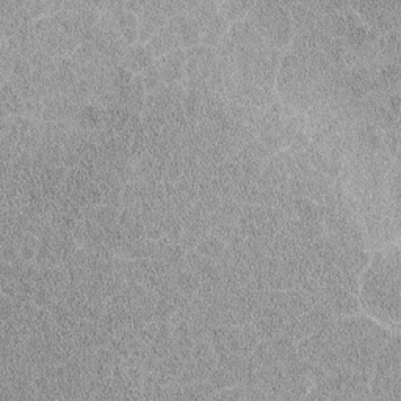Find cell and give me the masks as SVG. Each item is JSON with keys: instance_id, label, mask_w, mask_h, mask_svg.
Wrapping results in <instances>:
<instances>
[{"instance_id": "35", "label": "cell", "mask_w": 401, "mask_h": 401, "mask_svg": "<svg viewBox=\"0 0 401 401\" xmlns=\"http://www.w3.org/2000/svg\"><path fill=\"white\" fill-rule=\"evenodd\" d=\"M215 393H217V391L207 380L184 386V400H208L213 398Z\"/></svg>"}, {"instance_id": "53", "label": "cell", "mask_w": 401, "mask_h": 401, "mask_svg": "<svg viewBox=\"0 0 401 401\" xmlns=\"http://www.w3.org/2000/svg\"><path fill=\"white\" fill-rule=\"evenodd\" d=\"M146 3L145 0H130V2H124V8L130 11V13H134L139 16L143 10H145L146 7Z\"/></svg>"}, {"instance_id": "37", "label": "cell", "mask_w": 401, "mask_h": 401, "mask_svg": "<svg viewBox=\"0 0 401 401\" xmlns=\"http://www.w3.org/2000/svg\"><path fill=\"white\" fill-rule=\"evenodd\" d=\"M251 359L256 362L257 367H271V365L280 364L278 361V357L274 356V353L271 350V345L268 340H260L254 351L251 353Z\"/></svg>"}, {"instance_id": "23", "label": "cell", "mask_w": 401, "mask_h": 401, "mask_svg": "<svg viewBox=\"0 0 401 401\" xmlns=\"http://www.w3.org/2000/svg\"><path fill=\"white\" fill-rule=\"evenodd\" d=\"M0 105H2V119L26 116V100L10 82L2 83V96H0Z\"/></svg>"}, {"instance_id": "50", "label": "cell", "mask_w": 401, "mask_h": 401, "mask_svg": "<svg viewBox=\"0 0 401 401\" xmlns=\"http://www.w3.org/2000/svg\"><path fill=\"white\" fill-rule=\"evenodd\" d=\"M43 113H44V104L39 99L26 100V116L32 121L43 123Z\"/></svg>"}, {"instance_id": "20", "label": "cell", "mask_w": 401, "mask_h": 401, "mask_svg": "<svg viewBox=\"0 0 401 401\" xmlns=\"http://www.w3.org/2000/svg\"><path fill=\"white\" fill-rule=\"evenodd\" d=\"M154 62L155 57L148 44H134L129 46L125 51L123 66L134 75H141L146 69L151 68Z\"/></svg>"}, {"instance_id": "3", "label": "cell", "mask_w": 401, "mask_h": 401, "mask_svg": "<svg viewBox=\"0 0 401 401\" xmlns=\"http://www.w3.org/2000/svg\"><path fill=\"white\" fill-rule=\"evenodd\" d=\"M321 80L325 79L317 73L308 58L292 51L283 53L276 77V93L284 104L296 112L306 113L317 103V88Z\"/></svg>"}, {"instance_id": "25", "label": "cell", "mask_w": 401, "mask_h": 401, "mask_svg": "<svg viewBox=\"0 0 401 401\" xmlns=\"http://www.w3.org/2000/svg\"><path fill=\"white\" fill-rule=\"evenodd\" d=\"M312 332H314V328L306 319V315L289 317V319L285 320L284 328H283L284 336L289 337L292 342H295V344L301 342L303 339L309 337Z\"/></svg>"}, {"instance_id": "34", "label": "cell", "mask_w": 401, "mask_h": 401, "mask_svg": "<svg viewBox=\"0 0 401 401\" xmlns=\"http://www.w3.org/2000/svg\"><path fill=\"white\" fill-rule=\"evenodd\" d=\"M304 315H306V319L309 320L310 325H312L314 331L332 325V323L337 320V317L334 315L326 306H323V304H317V306H312Z\"/></svg>"}, {"instance_id": "9", "label": "cell", "mask_w": 401, "mask_h": 401, "mask_svg": "<svg viewBox=\"0 0 401 401\" xmlns=\"http://www.w3.org/2000/svg\"><path fill=\"white\" fill-rule=\"evenodd\" d=\"M215 63H217V53L211 47L199 44L185 51V87L187 89L202 91L207 85Z\"/></svg>"}, {"instance_id": "11", "label": "cell", "mask_w": 401, "mask_h": 401, "mask_svg": "<svg viewBox=\"0 0 401 401\" xmlns=\"http://www.w3.org/2000/svg\"><path fill=\"white\" fill-rule=\"evenodd\" d=\"M323 306H326L337 317L356 315L361 309L357 295L348 292L340 285H326L323 287Z\"/></svg>"}, {"instance_id": "46", "label": "cell", "mask_w": 401, "mask_h": 401, "mask_svg": "<svg viewBox=\"0 0 401 401\" xmlns=\"http://www.w3.org/2000/svg\"><path fill=\"white\" fill-rule=\"evenodd\" d=\"M163 231L165 237L171 242H179L181 240L182 233H184V226L182 221L176 217V213L168 215V217H163Z\"/></svg>"}, {"instance_id": "43", "label": "cell", "mask_w": 401, "mask_h": 401, "mask_svg": "<svg viewBox=\"0 0 401 401\" xmlns=\"http://www.w3.org/2000/svg\"><path fill=\"white\" fill-rule=\"evenodd\" d=\"M215 213L223 221H227V223H237L242 213V204H238L235 199L221 201L218 211Z\"/></svg>"}, {"instance_id": "28", "label": "cell", "mask_w": 401, "mask_h": 401, "mask_svg": "<svg viewBox=\"0 0 401 401\" xmlns=\"http://www.w3.org/2000/svg\"><path fill=\"white\" fill-rule=\"evenodd\" d=\"M233 199L242 206H256L259 202V187L254 181H249L247 177H242L235 182L233 187Z\"/></svg>"}, {"instance_id": "10", "label": "cell", "mask_w": 401, "mask_h": 401, "mask_svg": "<svg viewBox=\"0 0 401 401\" xmlns=\"http://www.w3.org/2000/svg\"><path fill=\"white\" fill-rule=\"evenodd\" d=\"M283 52L267 46L257 53L253 63V80L256 85L276 88V77Z\"/></svg>"}, {"instance_id": "52", "label": "cell", "mask_w": 401, "mask_h": 401, "mask_svg": "<svg viewBox=\"0 0 401 401\" xmlns=\"http://www.w3.org/2000/svg\"><path fill=\"white\" fill-rule=\"evenodd\" d=\"M386 107L395 118H398L400 116V93H393L391 96H387Z\"/></svg>"}, {"instance_id": "36", "label": "cell", "mask_w": 401, "mask_h": 401, "mask_svg": "<svg viewBox=\"0 0 401 401\" xmlns=\"http://www.w3.org/2000/svg\"><path fill=\"white\" fill-rule=\"evenodd\" d=\"M295 215L303 221H323L320 207L309 197H295Z\"/></svg>"}, {"instance_id": "5", "label": "cell", "mask_w": 401, "mask_h": 401, "mask_svg": "<svg viewBox=\"0 0 401 401\" xmlns=\"http://www.w3.org/2000/svg\"><path fill=\"white\" fill-rule=\"evenodd\" d=\"M265 43L280 52L289 49L293 38L290 13L283 3L257 2L247 16Z\"/></svg>"}, {"instance_id": "14", "label": "cell", "mask_w": 401, "mask_h": 401, "mask_svg": "<svg viewBox=\"0 0 401 401\" xmlns=\"http://www.w3.org/2000/svg\"><path fill=\"white\" fill-rule=\"evenodd\" d=\"M226 342L227 350L237 353V355L243 357H248L254 351L257 344L260 342V337L253 326V323H247V325L227 328Z\"/></svg>"}, {"instance_id": "16", "label": "cell", "mask_w": 401, "mask_h": 401, "mask_svg": "<svg viewBox=\"0 0 401 401\" xmlns=\"http://www.w3.org/2000/svg\"><path fill=\"white\" fill-rule=\"evenodd\" d=\"M227 35H229V38L232 39V43L235 44L237 49L259 52L263 47L268 46L265 39L260 37V33L257 32L247 17L238 22H233L229 27V33Z\"/></svg>"}, {"instance_id": "15", "label": "cell", "mask_w": 401, "mask_h": 401, "mask_svg": "<svg viewBox=\"0 0 401 401\" xmlns=\"http://www.w3.org/2000/svg\"><path fill=\"white\" fill-rule=\"evenodd\" d=\"M170 22L168 16L163 13L160 2H148L145 10L139 15V41L140 44H146L155 33H159L166 24Z\"/></svg>"}, {"instance_id": "40", "label": "cell", "mask_w": 401, "mask_h": 401, "mask_svg": "<svg viewBox=\"0 0 401 401\" xmlns=\"http://www.w3.org/2000/svg\"><path fill=\"white\" fill-rule=\"evenodd\" d=\"M207 381L211 382V384L215 387V391H217V392L224 391V389H229V387L237 386V384H235V378H233V375L229 373V372H226L224 368L218 367V365L212 370V373L208 375Z\"/></svg>"}, {"instance_id": "29", "label": "cell", "mask_w": 401, "mask_h": 401, "mask_svg": "<svg viewBox=\"0 0 401 401\" xmlns=\"http://www.w3.org/2000/svg\"><path fill=\"white\" fill-rule=\"evenodd\" d=\"M253 2H243V0H231L218 5V13L224 17L227 22H238L244 19L253 8Z\"/></svg>"}, {"instance_id": "26", "label": "cell", "mask_w": 401, "mask_h": 401, "mask_svg": "<svg viewBox=\"0 0 401 401\" xmlns=\"http://www.w3.org/2000/svg\"><path fill=\"white\" fill-rule=\"evenodd\" d=\"M215 13H218V3L208 2V0H188L187 8H185V15L199 24L201 28Z\"/></svg>"}, {"instance_id": "31", "label": "cell", "mask_w": 401, "mask_h": 401, "mask_svg": "<svg viewBox=\"0 0 401 401\" xmlns=\"http://www.w3.org/2000/svg\"><path fill=\"white\" fill-rule=\"evenodd\" d=\"M185 268L196 273L199 278H204L206 274L212 273L215 268H217V265H215L213 260L197 253L196 249H191L187 251V256H185Z\"/></svg>"}, {"instance_id": "51", "label": "cell", "mask_w": 401, "mask_h": 401, "mask_svg": "<svg viewBox=\"0 0 401 401\" xmlns=\"http://www.w3.org/2000/svg\"><path fill=\"white\" fill-rule=\"evenodd\" d=\"M0 254H2V262L15 263L16 260L21 259L19 247H17L16 242L13 240H2V249H0Z\"/></svg>"}, {"instance_id": "22", "label": "cell", "mask_w": 401, "mask_h": 401, "mask_svg": "<svg viewBox=\"0 0 401 401\" xmlns=\"http://www.w3.org/2000/svg\"><path fill=\"white\" fill-rule=\"evenodd\" d=\"M227 33H229V22L220 13H215L202 27L201 44L215 49L221 43V39L227 37Z\"/></svg>"}, {"instance_id": "44", "label": "cell", "mask_w": 401, "mask_h": 401, "mask_svg": "<svg viewBox=\"0 0 401 401\" xmlns=\"http://www.w3.org/2000/svg\"><path fill=\"white\" fill-rule=\"evenodd\" d=\"M145 231H146V237L151 238V240L157 242L161 237H165V231H163V217L159 213V211L152 213L151 217L146 218L145 221Z\"/></svg>"}, {"instance_id": "6", "label": "cell", "mask_w": 401, "mask_h": 401, "mask_svg": "<svg viewBox=\"0 0 401 401\" xmlns=\"http://www.w3.org/2000/svg\"><path fill=\"white\" fill-rule=\"evenodd\" d=\"M365 238L372 249L391 247L400 237V201H386L362 217Z\"/></svg>"}, {"instance_id": "24", "label": "cell", "mask_w": 401, "mask_h": 401, "mask_svg": "<svg viewBox=\"0 0 401 401\" xmlns=\"http://www.w3.org/2000/svg\"><path fill=\"white\" fill-rule=\"evenodd\" d=\"M176 24L179 38H181V44L182 47H187V49H191V47L199 46L201 43V32L202 28L199 24H196L191 17L187 15H181L171 19Z\"/></svg>"}, {"instance_id": "7", "label": "cell", "mask_w": 401, "mask_h": 401, "mask_svg": "<svg viewBox=\"0 0 401 401\" xmlns=\"http://www.w3.org/2000/svg\"><path fill=\"white\" fill-rule=\"evenodd\" d=\"M348 5L357 15L359 19L376 35L400 32V0H389V2H353Z\"/></svg>"}, {"instance_id": "32", "label": "cell", "mask_w": 401, "mask_h": 401, "mask_svg": "<svg viewBox=\"0 0 401 401\" xmlns=\"http://www.w3.org/2000/svg\"><path fill=\"white\" fill-rule=\"evenodd\" d=\"M175 284L182 295H187V296L196 295V293L201 289V278L197 276L196 273L184 268V270L176 271Z\"/></svg>"}, {"instance_id": "18", "label": "cell", "mask_w": 401, "mask_h": 401, "mask_svg": "<svg viewBox=\"0 0 401 401\" xmlns=\"http://www.w3.org/2000/svg\"><path fill=\"white\" fill-rule=\"evenodd\" d=\"M370 263V257L365 248L361 247H348L342 251H339L336 257V267L340 271L350 273L353 276H361L365 268Z\"/></svg>"}, {"instance_id": "45", "label": "cell", "mask_w": 401, "mask_h": 401, "mask_svg": "<svg viewBox=\"0 0 401 401\" xmlns=\"http://www.w3.org/2000/svg\"><path fill=\"white\" fill-rule=\"evenodd\" d=\"M240 166H242V172H243V177L249 179V181H254L257 182L259 181V177L262 176V171H263V163L262 160H257L254 157H243L240 160Z\"/></svg>"}, {"instance_id": "13", "label": "cell", "mask_w": 401, "mask_h": 401, "mask_svg": "<svg viewBox=\"0 0 401 401\" xmlns=\"http://www.w3.org/2000/svg\"><path fill=\"white\" fill-rule=\"evenodd\" d=\"M285 320L287 317L280 310L265 304V306H260L256 310L251 323L256 328L260 340H270L283 332Z\"/></svg>"}, {"instance_id": "30", "label": "cell", "mask_w": 401, "mask_h": 401, "mask_svg": "<svg viewBox=\"0 0 401 401\" xmlns=\"http://www.w3.org/2000/svg\"><path fill=\"white\" fill-rule=\"evenodd\" d=\"M103 118H104L103 107L88 104L83 107L79 116H77V124H79V127L85 132L96 130L103 127Z\"/></svg>"}, {"instance_id": "19", "label": "cell", "mask_w": 401, "mask_h": 401, "mask_svg": "<svg viewBox=\"0 0 401 401\" xmlns=\"http://www.w3.org/2000/svg\"><path fill=\"white\" fill-rule=\"evenodd\" d=\"M185 256L187 251L182 248L179 242H171L166 237H161L160 240L155 242V259L163 260L171 270L179 271L185 268ZM152 257V259H154Z\"/></svg>"}, {"instance_id": "21", "label": "cell", "mask_w": 401, "mask_h": 401, "mask_svg": "<svg viewBox=\"0 0 401 401\" xmlns=\"http://www.w3.org/2000/svg\"><path fill=\"white\" fill-rule=\"evenodd\" d=\"M157 62L160 64L165 85H175V83L185 82V51L179 49L170 52L159 58Z\"/></svg>"}, {"instance_id": "33", "label": "cell", "mask_w": 401, "mask_h": 401, "mask_svg": "<svg viewBox=\"0 0 401 401\" xmlns=\"http://www.w3.org/2000/svg\"><path fill=\"white\" fill-rule=\"evenodd\" d=\"M196 251L204 257H207V259L217 262L220 257L224 254L226 243L221 242L220 238H217L215 235H212V233H208V235L202 238L199 244H197Z\"/></svg>"}, {"instance_id": "49", "label": "cell", "mask_w": 401, "mask_h": 401, "mask_svg": "<svg viewBox=\"0 0 401 401\" xmlns=\"http://www.w3.org/2000/svg\"><path fill=\"white\" fill-rule=\"evenodd\" d=\"M32 74H33V68L28 60L22 57H16L10 79H28Z\"/></svg>"}, {"instance_id": "42", "label": "cell", "mask_w": 401, "mask_h": 401, "mask_svg": "<svg viewBox=\"0 0 401 401\" xmlns=\"http://www.w3.org/2000/svg\"><path fill=\"white\" fill-rule=\"evenodd\" d=\"M17 247H19V253L22 259L35 262V257H37L38 248H39V238L37 235H33V233L26 232L19 240V243H17Z\"/></svg>"}, {"instance_id": "2", "label": "cell", "mask_w": 401, "mask_h": 401, "mask_svg": "<svg viewBox=\"0 0 401 401\" xmlns=\"http://www.w3.org/2000/svg\"><path fill=\"white\" fill-rule=\"evenodd\" d=\"M336 328L345 367L372 375L375 357L392 334L376 321L359 315L339 317Z\"/></svg>"}, {"instance_id": "17", "label": "cell", "mask_w": 401, "mask_h": 401, "mask_svg": "<svg viewBox=\"0 0 401 401\" xmlns=\"http://www.w3.org/2000/svg\"><path fill=\"white\" fill-rule=\"evenodd\" d=\"M146 44L149 46V49L152 51L154 57L157 60L166 55V53L182 49L181 38H179L176 24L172 21L166 24V26L161 28L159 33H155Z\"/></svg>"}, {"instance_id": "4", "label": "cell", "mask_w": 401, "mask_h": 401, "mask_svg": "<svg viewBox=\"0 0 401 401\" xmlns=\"http://www.w3.org/2000/svg\"><path fill=\"white\" fill-rule=\"evenodd\" d=\"M370 397L384 401H401V342L393 334L375 357L370 376Z\"/></svg>"}, {"instance_id": "48", "label": "cell", "mask_w": 401, "mask_h": 401, "mask_svg": "<svg viewBox=\"0 0 401 401\" xmlns=\"http://www.w3.org/2000/svg\"><path fill=\"white\" fill-rule=\"evenodd\" d=\"M53 301H55V296H53V293L47 289V287H44L43 284H39L37 287V290H35V293H33V303L41 309H49Z\"/></svg>"}, {"instance_id": "1", "label": "cell", "mask_w": 401, "mask_h": 401, "mask_svg": "<svg viewBox=\"0 0 401 401\" xmlns=\"http://www.w3.org/2000/svg\"><path fill=\"white\" fill-rule=\"evenodd\" d=\"M401 257L398 247L375 251L359 285V304L364 312L398 331L401 315Z\"/></svg>"}, {"instance_id": "39", "label": "cell", "mask_w": 401, "mask_h": 401, "mask_svg": "<svg viewBox=\"0 0 401 401\" xmlns=\"http://www.w3.org/2000/svg\"><path fill=\"white\" fill-rule=\"evenodd\" d=\"M141 77H143V83H145L146 93H152L155 91V89L165 87V80H163V75H161L160 64L157 60H155L151 68L146 69L145 73L141 74Z\"/></svg>"}, {"instance_id": "41", "label": "cell", "mask_w": 401, "mask_h": 401, "mask_svg": "<svg viewBox=\"0 0 401 401\" xmlns=\"http://www.w3.org/2000/svg\"><path fill=\"white\" fill-rule=\"evenodd\" d=\"M119 212L118 208L110 207V206H98L96 207V213H94V223H98L103 229H107V227L118 224L119 220Z\"/></svg>"}, {"instance_id": "12", "label": "cell", "mask_w": 401, "mask_h": 401, "mask_svg": "<svg viewBox=\"0 0 401 401\" xmlns=\"http://www.w3.org/2000/svg\"><path fill=\"white\" fill-rule=\"evenodd\" d=\"M283 5L290 13L293 33L317 28L325 16L319 8V2H289Z\"/></svg>"}, {"instance_id": "47", "label": "cell", "mask_w": 401, "mask_h": 401, "mask_svg": "<svg viewBox=\"0 0 401 401\" xmlns=\"http://www.w3.org/2000/svg\"><path fill=\"white\" fill-rule=\"evenodd\" d=\"M259 140L262 141V145L265 146L267 151L270 152V155L278 154V152H280V151H283V149H284L283 141H280L279 135H278L274 130L262 132V134L259 135Z\"/></svg>"}, {"instance_id": "27", "label": "cell", "mask_w": 401, "mask_h": 401, "mask_svg": "<svg viewBox=\"0 0 401 401\" xmlns=\"http://www.w3.org/2000/svg\"><path fill=\"white\" fill-rule=\"evenodd\" d=\"M271 345V350L274 353V356L278 357V361L285 365L292 361H295L298 359V351H296V344L292 342L289 337H285L283 332L278 334V336H274L273 339L268 340Z\"/></svg>"}, {"instance_id": "38", "label": "cell", "mask_w": 401, "mask_h": 401, "mask_svg": "<svg viewBox=\"0 0 401 401\" xmlns=\"http://www.w3.org/2000/svg\"><path fill=\"white\" fill-rule=\"evenodd\" d=\"M201 104H202L201 91H196V89H187V94H185L182 107H184L185 116H187V121L190 124L196 125L197 116H199Z\"/></svg>"}, {"instance_id": "8", "label": "cell", "mask_w": 401, "mask_h": 401, "mask_svg": "<svg viewBox=\"0 0 401 401\" xmlns=\"http://www.w3.org/2000/svg\"><path fill=\"white\" fill-rule=\"evenodd\" d=\"M35 37L39 46L52 57H69L80 46L79 41L60 28L51 16H44L35 22Z\"/></svg>"}]
</instances>
